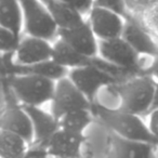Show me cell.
Wrapping results in <instances>:
<instances>
[{
    "mask_svg": "<svg viewBox=\"0 0 158 158\" xmlns=\"http://www.w3.org/2000/svg\"><path fill=\"white\" fill-rule=\"evenodd\" d=\"M94 118L102 127L110 132L128 140H135L141 142L157 145L158 140L151 133L147 123L142 117L132 114L121 108H108L98 102L91 105Z\"/></svg>",
    "mask_w": 158,
    "mask_h": 158,
    "instance_id": "obj_1",
    "label": "cell"
},
{
    "mask_svg": "<svg viewBox=\"0 0 158 158\" xmlns=\"http://www.w3.org/2000/svg\"><path fill=\"white\" fill-rule=\"evenodd\" d=\"M156 79L149 75H139L114 85L119 98V108L132 114L147 115L152 108Z\"/></svg>",
    "mask_w": 158,
    "mask_h": 158,
    "instance_id": "obj_2",
    "label": "cell"
},
{
    "mask_svg": "<svg viewBox=\"0 0 158 158\" xmlns=\"http://www.w3.org/2000/svg\"><path fill=\"white\" fill-rule=\"evenodd\" d=\"M55 82L37 75H13L9 78V88L23 106L41 107L52 100Z\"/></svg>",
    "mask_w": 158,
    "mask_h": 158,
    "instance_id": "obj_3",
    "label": "cell"
},
{
    "mask_svg": "<svg viewBox=\"0 0 158 158\" xmlns=\"http://www.w3.org/2000/svg\"><path fill=\"white\" fill-rule=\"evenodd\" d=\"M23 12V31L26 36L53 42L57 39L59 27L40 0H19Z\"/></svg>",
    "mask_w": 158,
    "mask_h": 158,
    "instance_id": "obj_4",
    "label": "cell"
},
{
    "mask_svg": "<svg viewBox=\"0 0 158 158\" xmlns=\"http://www.w3.org/2000/svg\"><path fill=\"white\" fill-rule=\"evenodd\" d=\"M68 78L91 104L97 101L98 95L102 89L120 82L118 79L110 76L93 64L73 68L68 73Z\"/></svg>",
    "mask_w": 158,
    "mask_h": 158,
    "instance_id": "obj_5",
    "label": "cell"
},
{
    "mask_svg": "<svg viewBox=\"0 0 158 158\" xmlns=\"http://www.w3.org/2000/svg\"><path fill=\"white\" fill-rule=\"evenodd\" d=\"M99 56L117 67L130 72L134 76L145 75L140 65L138 54L123 37L110 40H99Z\"/></svg>",
    "mask_w": 158,
    "mask_h": 158,
    "instance_id": "obj_6",
    "label": "cell"
},
{
    "mask_svg": "<svg viewBox=\"0 0 158 158\" xmlns=\"http://www.w3.org/2000/svg\"><path fill=\"white\" fill-rule=\"evenodd\" d=\"M50 105L51 114L56 119H60L73 110L91 108L92 104L67 76L55 82L54 93Z\"/></svg>",
    "mask_w": 158,
    "mask_h": 158,
    "instance_id": "obj_7",
    "label": "cell"
},
{
    "mask_svg": "<svg viewBox=\"0 0 158 158\" xmlns=\"http://www.w3.org/2000/svg\"><path fill=\"white\" fill-rule=\"evenodd\" d=\"M121 37L138 54L154 57L158 53V40L144 25L142 16L129 14Z\"/></svg>",
    "mask_w": 158,
    "mask_h": 158,
    "instance_id": "obj_8",
    "label": "cell"
},
{
    "mask_svg": "<svg viewBox=\"0 0 158 158\" xmlns=\"http://www.w3.org/2000/svg\"><path fill=\"white\" fill-rule=\"evenodd\" d=\"M86 19L99 40L114 39L123 35L125 18L116 12L93 6Z\"/></svg>",
    "mask_w": 158,
    "mask_h": 158,
    "instance_id": "obj_9",
    "label": "cell"
},
{
    "mask_svg": "<svg viewBox=\"0 0 158 158\" xmlns=\"http://www.w3.org/2000/svg\"><path fill=\"white\" fill-rule=\"evenodd\" d=\"M52 42L41 38L25 36L20 40L15 52L12 54V62L19 66H29L51 60Z\"/></svg>",
    "mask_w": 158,
    "mask_h": 158,
    "instance_id": "obj_10",
    "label": "cell"
},
{
    "mask_svg": "<svg viewBox=\"0 0 158 158\" xmlns=\"http://www.w3.org/2000/svg\"><path fill=\"white\" fill-rule=\"evenodd\" d=\"M57 38L63 40L75 51L87 57L99 55V39L95 37L89 23L86 22L74 28L59 29Z\"/></svg>",
    "mask_w": 158,
    "mask_h": 158,
    "instance_id": "obj_11",
    "label": "cell"
},
{
    "mask_svg": "<svg viewBox=\"0 0 158 158\" xmlns=\"http://www.w3.org/2000/svg\"><path fill=\"white\" fill-rule=\"evenodd\" d=\"M86 134H77L59 129L44 146L49 157L79 158L82 156V147Z\"/></svg>",
    "mask_w": 158,
    "mask_h": 158,
    "instance_id": "obj_12",
    "label": "cell"
},
{
    "mask_svg": "<svg viewBox=\"0 0 158 158\" xmlns=\"http://www.w3.org/2000/svg\"><path fill=\"white\" fill-rule=\"evenodd\" d=\"M156 145L128 140L110 132L105 158H156Z\"/></svg>",
    "mask_w": 158,
    "mask_h": 158,
    "instance_id": "obj_13",
    "label": "cell"
},
{
    "mask_svg": "<svg viewBox=\"0 0 158 158\" xmlns=\"http://www.w3.org/2000/svg\"><path fill=\"white\" fill-rule=\"evenodd\" d=\"M23 108L28 114L33 125L34 142L31 145L44 147L53 134L60 129L59 119L55 118L51 112H46L41 107L23 106Z\"/></svg>",
    "mask_w": 158,
    "mask_h": 158,
    "instance_id": "obj_14",
    "label": "cell"
},
{
    "mask_svg": "<svg viewBox=\"0 0 158 158\" xmlns=\"http://www.w3.org/2000/svg\"><path fill=\"white\" fill-rule=\"evenodd\" d=\"M0 129L15 133L29 145L34 142V131L31 118L22 105H11L0 116Z\"/></svg>",
    "mask_w": 158,
    "mask_h": 158,
    "instance_id": "obj_15",
    "label": "cell"
},
{
    "mask_svg": "<svg viewBox=\"0 0 158 158\" xmlns=\"http://www.w3.org/2000/svg\"><path fill=\"white\" fill-rule=\"evenodd\" d=\"M48 9L59 29L74 28L86 22V16L62 0H40Z\"/></svg>",
    "mask_w": 158,
    "mask_h": 158,
    "instance_id": "obj_16",
    "label": "cell"
},
{
    "mask_svg": "<svg viewBox=\"0 0 158 158\" xmlns=\"http://www.w3.org/2000/svg\"><path fill=\"white\" fill-rule=\"evenodd\" d=\"M95 57V56H94ZM93 57H87L81 55L73 48H70L66 42L57 38L52 42V57L51 60L60 64L68 70L73 68L82 67V66L92 64Z\"/></svg>",
    "mask_w": 158,
    "mask_h": 158,
    "instance_id": "obj_17",
    "label": "cell"
},
{
    "mask_svg": "<svg viewBox=\"0 0 158 158\" xmlns=\"http://www.w3.org/2000/svg\"><path fill=\"white\" fill-rule=\"evenodd\" d=\"M0 26L22 36L23 12L19 0H0Z\"/></svg>",
    "mask_w": 158,
    "mask_h": 158,
    "instance_id": "obj_18",
    "label": "cell"
},
{
    "mask_svg": "<svg viewBox=\"0 0 158 158\" xmlns=\"http://www.w3.org/2000/svg\"><path fill=\"white\" fill-rule=\"evenodd\" d=\"M95 118L91 108H84L69 112L59 119L60 129L77 134L85 132L94 123Z\"/></svg>",
    "mask_w": 158,
    "mask_h": 158,
    "instance_id": "obj_19",
    "label": "cell"
},
{
    "mask_svg": "<svg viewBox=\"0 0 158 158\" xmlns=\"http://www.w3.org/2000/svg\"><path fill=\"white\" fill-rule=\"evenodd\" d=\"M28 147V143L18 134L0 131V158H22Z\"/></svg>",
    "mask_w": 158,
    "mask_h": 158,
    "instance_id": "obj_20",
    "label": "cell"
},
{
    "mask_svg": "<svg viewBox=\"0 0 158 158\" xmlns=\"http://www.w3.org/2000/svg\"><path fill=\"white\" fill-rule=\"evenodd\" d=\"M22 36H18L9 29L0 26V53L12 54L15 52Z\"/></svg>",
    "mask_w": 158,
    "mask_h": 158,
    "instance_id": "obj_21",
    "label": "cell"
},
{
    "mask_svg": "<svg viewBox=\"0 0 158 158\" xmlns=\"http://www.w3.org/2000/svg\"><path fill=\"white\" fill-rule=\"evenodd\" d=\"M142 20L148 31L158 40V2L153 1L147 10L142 14Z\"/></svg>",
    "mask_w": 158,
    "mask_h": 158,
    "instance_id": "obj_22",
    "label": "cell"
},
{
    "mask_svg": "<svg viewBox=\"0 0 158 158\" xmlns=\"http://www.w3.org/2000/svg\"><path fill=\"white\" fill-rule=\"evenodd\" d=\"M93 6L114 11L125 19L129 15L125 0H93Z\"/></svg>",
    "mask_w": 158,
    "mask_h": 158,
    "instance_id": "obj_23",
    "label": "cell"
},
{
    "mask_svg": "<svg viewBox=\"0 0 158 158\" xmlns=\"http://www.w3.org/2000/svg\"><path fill=\"white\" fill-rule=\"evenodd\" d=\"M129 14L142 16L147 8L153 3V0H125Z\"/></svg>",
    "mask_w": 158,
    "mask_h": 158,
    "instance_id": "obj_24",
    "label": "cell"
},
{
    "mask_svg": "<svg viewBox=\"0 0 158 158\" xmlns=\"http://www.w3.org/2000/svg\"><path fill=\"white\" fill-rule=\"evenodd\" d=\"M62 1L76 9L85 16H87V14L93 7V0H62Z\"/></svg>",
    "mask_w": 158,
    "mask_h": 158,
    "instance_id": "obj_25",
    "label": "cell"
},
{
    "mask_svg": "<svg viewBox=\"0 0 158 158\" xmlns=\"http://www.w3.org/2000/svg\"><path fill=\"white\" fill-rule=\"evenodd\" d=\"M148 120H147V127H148L151 133L158 140V108L151 110L147 114Z\"/></svg>",
    "mask_w": 158,
    "mask_h": 158,
    "instance_id": "obj_26",
    "label": "cell"
},
{
    "mask_svg": "<svg viewBox=\"0 0 158 158\" xmlns=\"http://www.w3.org/2000/svg\"><path fill=\"white\" fill-rule=\"evenodd\" d=\"M23 158H49V156L44 147L33 145L28 147Z\"/></svg>",
    "mask_w": 158,
    "mask_h": 158,
    "instance_id": "obj_27",
    "label": "cell"
},
{
    "mask_svg": "<svg viewBox=\"0 0 158 158\" xmlns=\"http://www.w3.org/2000/svg\"><path fill=\"white\" fill-rule=\"evenodd\" d=\"M147 75L152 76L154 79L158 80V53L153 57V63H152L151 67H149Z\"/></svg>",
    "mask_w": 158,
    "mask_h": 158,
    "instance_id": "obj_28",
    "label": "cell"
},
{
    "mask_svg": "<svg viewBox=\"0 0 158 158\" xmlns=\"http://www.w3.org/2000/svg\"><path fill=\"white\" fill-rule=\"evenodd\" d=\"M158 108V80H156V86H155V92H154V99H153V104H152L151 110ZM149 110V112H151Z\"/></svg>",
    "mask_w": 158,
    "mask_h": 158,
    "instance_id": "obj_29",
    "label": "cell"
},
{
    "mask_svg": "<svg viewBox=\"0 0 158 158\" xmlns=\"http://www.w3.org/2000/svg\"><path fill=\"white\" fill-rule=\"evenodd\" d=\"M79 158H93V157H91V156L90 157H84V156H81V157H79Z\"/></svg>",
    "mask_w": 158,
    "mask_h": 158,
    "instance_id": "obj_30",
    "label": "cell"
},
{
    "mask_svg": "<svg viewBox=\"0 0 158 158\" xmlns=\"http://www.w3.org/2000/svg\"><path fill=\"white\" fill-rule=\"evenodd\" d=\"M153 1H157V2H158V0H153Z\"/></svg>",
    "mask_w": 158,
    "mask_h": 158,
    "instance_id": "obj_31",
    "label": "cell"
},
{
    "mask_svg": "<svg viewBox=\"0 0 158 158\" xmlns=\"http://www.w3.org/2000/svg\"><path fill=\"white\" fill-rule=\"evenodd\" d=\"M156 147H158V143H157V145H156Z\"/></svg>",
    "mask_w": 158,
    "mask_h": 158,
    "instance_id": "obj_32",
    "label": "cell"
},
{
    "mask_svg": "<svg viewBox=\"0 0 158 158\" xmlns=\"http://www.w3.org/2000/svg\"><path fill=\"white\" fill-rule=\"evenodd\" d=\"M0 131H1V129H0Z\"/></svg>",
    "mask_w": 158,
    "mask_h": 158,
    "instance_id": "obj_33",
    "label": "cell"
},
{
    "mask_svg": "<svg viewBox=\"0 0 158 158\" xmlns=\"http://www.w3.org/2000/svg\"><path fill=\"white\" fill-rule=\"evenodd\" d=\"M22 158H23V157H22Z\"/></svg>",
    "mask_w": 158,
    "mask_h": 158,
    "instance_id": "obj_34",
    "label": "cell"
}]
</instances>
